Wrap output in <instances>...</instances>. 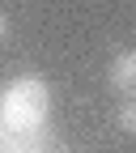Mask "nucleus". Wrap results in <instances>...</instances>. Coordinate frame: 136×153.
Returning <instances> with one entry per match:
<instances>
[{
  "label": "nucleus",
  "instance_id": "6",
  "mask_svg": "<svg viewBox=\"0 0 136 153\" xmlns=\"http://www.w3.org/2000/svg\"><path fill=\"white\" fill-rule=\"evenodd\" d=\"M51 153H68V149H51Z\"/></svg>",
  "mask_w": 136,
  "mask_h": 153
},
{
  "label": "nucleus",
  "instance_id": "2",
  "mask_svg": "<svg viewBox=\"0 0 136 153\" xmlns=\"http://www.w3.org/2000/svg\"><path fill=\"white\" fill-rule=\"evenodd\" d=\"M106 81H111V89L119 94L123 102H136V51H119L115 55Z\"/></svg>",
  "mask_w": 136,
  "mask_h": 153
},
{
  "label": "nucleus",
  "instance_id": "4",
  "mask_svg": "<svg viewBox=\"0 0 136 153\" xmlns=\"http://www.w3.org/2000/svg\"><path fill=\"white\" fill-rule=\"evenodd\" d=\"M0 153H17V132H9L0 123Z\"/></svg>",
  "mask_w": 136,
  "mask_h": 153
},
{
  "label": "nucleus",
  "instance_id": "1",
  "mask_svg": "<svg viewBox=\"0 0 136 153\" xmlns=\"http://www.w3.org/2000/svg\"><path fill=\"white\" fill-rule=\"evenodd\" d=\"M47 115H51V89L38 72H26V76L4 85V94H0V123L9 132H34V128L47 123Z\"/></svg>",
  "mask_w": 136,
  "mask_h": 153
},
{
  "label": "nucleus",
  "instance_id": "3",
  "mask_svg": "<svg viewBox=\"0 0 136 153\" xmlns=\"http://www.w3.org/2000/svg\"><path fill=\"white\" fill-rule=\"evenodd\" d=\"M115 123H119L128 136H136V102H119V111H115Z\"/></svg>",
  "mask_w": 136,
  "mask_h": 153
},
{
  "label": "nucleus",
  "instance_id": "5",
  "mask_svg": "<svg viewBox=\"0 0 136 153\" xmlns=\"http://www.w3.org/2000/svg\"><path fill=\"white\" fill-rule=\"evenodd\" d=\"M4 38H9V17L0 13V43H4Z\"/></svg>",
  "mask_w": 136,
  "mask_h": 153
}]
</instances>
